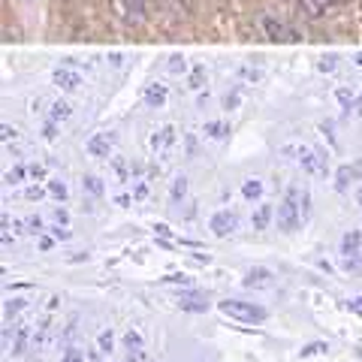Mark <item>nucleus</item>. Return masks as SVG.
Instances as JSON below:
<instances>
[{"instance_id":"22","label":"nucleus","mask_w":362,"mask_h":362,"mask_svg":"<svg viewBox=\"0 0 362 362\" xmlns=\"http://www.w3.org/2000/svg\"><path fill=\"white\" fill-rule=\"evenodd\" d=\"M25 308H28V299H9L4 305V317H6V320H13V317H18Z\"/></svg>"},{"instance_id":"39","label":"nucleus","mask_w":362,"mask_h":362,"mask_svg":"<svg viewBox=\"0 0 362 362\" xmlns=\"http://www.w3.org/2000/svg\"><path fill=\"white\" fill-rule=\"evenodd\" d=\"M52 221H54V223H64V226H66V223H70V214H66V209L54 206V209H52Z\"/></svg>"},{"instance_id":"31","label":"nucleus","mask_w":362,"mask_h":362,"mask_svg":"<svg viewBox=\"0 0 362 362\" xmlns=\"http://www.w3.org/2000/svg\"><path fill=\"white\" fill-rule=\"evenodd\" d=\"M25 226H28V233H33V235H42L45 233V223H42L40 214H30V218L25 221Z\"/></svg>"},{"instance_id":"7","label":"nucleus","mask_w":362,"mask_h":362,"mask_svg":"<svg viewBox=\"0 0 362 362\" xmlns=\"http://www.w3.org/2000/svg\"><path fill=\"white\" fill-rule=\"evenodd\" d=\"M242 284H245L247 290H266V287L275 284V275H272L266 266H254V269L245 272V281H242Z\"/></svg>"},{"instance_id":"26","label":"nucleus","mask_w":362,"mask_h":362,"mask_svg":"<svg viewBox=\"0 0 362 362\" xmlns=\"http://www.w3.org/2000/svg\"><path fill=\"white\" fill-rule=\"evenodd\" d=\"M45 190H49V194L54 197V199H66L70 197V190H66V185L61 178H49V185H45Z\"/></svg>"},{"instance_id":"41","label":"nucleus","mask_w":362,"mask_h":362,"mask_svg":"<svg viewBox=\"0 0 362 362\" xmlns=\"http://www.w3.org/2000/svg\"><path fill=\"white\" fill-rule=\"evenodd\" d=\"M145 197H148V185H145V181H139V185L133 187V199H136V202H142Z\"/></svg>"},{"instance_id":"16","label":"nucleus","mask_w":362,"mask_h":362,"mask_svg":"<svg viewBox=\"0 0 362 362\" xmlns=\"http://www.w3.org/2000/svg\"><path fill=\"white\" fill-rule=\"evenodd\" d=\"M226 133H230V127H226L223 121H206V127H202V136H206V139H214V142L226 139Z\"/></svg>"},{"instance_id":"19","label":"nucleus","mask_w":362,"mask_h":362,"mask_svg":"<svg viewBox=\"0 0 362 362\" xmlns=\"http://www.w3.org/2000/svg\"><path fill=\"white\" fill-rule=\"evenodd\" d=\"M73 115V106L70 103H64V100H58V103H52V109H49V121H66Z\"/></svg>"},{"instance_id":"9","label":"nucleus","mask_w":362,"mask_h":362,"mask_svg":"<svg viewBox=\"0 0 362 362\" xmlns=\"http://www.w3.org/2000/svg\"><path fill=\"white\" fill-rule=\"evenodd\" d=\"M178 305H181V311H190V314H202V311H209V302L202 293L197 290H185V293H178Z\"/></svg>"},{"instance_id":"20","label":"nucleus","mask_w":362,"mask_h":362,"mask_svg":"<svg viewBox=\"0 0 362 362\" xmlns=\"http://www.w3.org/2000/svg\"><path fill=\"white\" fill-rule=\"evenodd\" d=\"M187 197V178L185 175H178L175 181H173V187H169V199L173 202H181Z\"/></svg>"},{"instance_id":"21","label":"nucleus","mask_w":362,"mask_h":362,"mask_svg":"<svg viewBox=\"0 0 362 362\" xmlns=\"http://www.w3.org/2000/svg\"><path fill=\"white\" fill-rule=\"evenodd\" d=\"M82 190H88L90 197H103L106 187H103V181H100L97 175H85V178H82Z\"/></svg>"},{"instance_id":"36","label":"nucleus","mask_w":362,"mask_h":362,"mask_svg":"<svg viewBox=\"0 0 362 362\" xmlns=\"http://www.w3.org/2000/svg\"><path fill=\"white\" fill-rule=\"evenodd\" d=\"M239 103H242V90H233V94H226V97H223V109H226V112L239 109Z\"/></svg>"},{"instance_id":"12","label":"nucleus","mask_w":362,"mask_h":362,"mask_svg":"<svg viewBox=\"0 0 362 362\" xmlns=\"http://www.w3.org/2000/svg\"><path fill=\"white\" fill-rule=\"evenodd\" d=\"M28 341H33L30 323H16L13 326V356H21L28 350Z\"/></svg>"},{"instance_id":"45","label":"nucleus","mask_w":362,"mask_h":362,"mask_svg":"<svg viewBox=\"0 0 362 362\" xmlns=\"http://www.w3.org/2000/svg\"><path fill=\"white\" fill-rule=\"evenodd\" d=\"M154 230H157V235H160V239H166V242H169V239H173V230H169V226H166V223H157V226H154Z\"/></svg>"},{"instance_id":"3","label":"nucleus","mask_w":362,"mask_h":362,"mask_svg":"<svg viewBox=\"0 0 362 362\" xmlns=\"http://www.w3.org/2000/svg\"><path fill=\"white\" fill-rule=\"evenodd\" d=\"M218 308L233 317V320H242V323H263L266 320V308H259L254 302H242V299H223L218 302Z\"/></svg>"},{"instance_id":"33","label":"nucleus","mask_w":362,"mask_h":362,"mask_svg":"<svg viewBox=\"0 0 362 362\" xmlns=\"http://www.w3.org/2000/svg\"><path fill=\"white\" fill-rule=\"evenodd\" d=\"M163 284H181V287H190V278L185 275V272H169V275L163 278Z\"/></svg>"},{"instance_id":"44","label":"nucleus","mask_w":362,"mask_h":362,"mask_svg":"<svg viewBox=\"0 0 362 362\" xmlns=\"http://www.w3.org/2000/svg\"><path fill=\"white\" fill-rule=\"evenodd\" d=\"M30 178H33V181H42V178H45V166L30 163Z\"/></svg>"},{"instance_id":"30","label":"nucleus","mask_w":362,"mask_h":362,"mask_svg":"<svg viewBox=\"0 0 362 362\" xmlns=\"http://www.w3.org/2000/svg\"><path fill=\"white\" fill-rule=\"evenodd\" d=\"M124 347H127V350H142V335L136 329H127V332H124Z\"/></svg>"},{"instance_id":"23","label":"nucleus","mask_w":362,"mask_h":362,"mask_svg":"<svg viewBox=\"0 0 362 362\" xmlns=\"http://www.w3.org/2000/svg\"><path fill=\"white\" fill-rule=\"evenodd\" d=\"M97 347L109 356L112 350H115V332H112V329H103V332H100V335H97Z\"/></svg>"},{"instance_id":"47","label":"nucleus","mask_w":362,"mask_h":362,"mask_svg":"<svg viewBox=\"0 0 362 362\" xmlns=\"http://www.w3.org/2000/svg\"><path fill=\"white\" fill-rule=\"evenodd\" d=\"M239 76L247 78V82H259V73L257 70H247V66H245V70H239Z\"/></svg>"},{"instance_id":"29","label":"nucleus","mask_w":362,"mask_h":362,"mask_svg":"<svg viewBox=\"0 0 362 362\" xmlns=\"http://www.w3.org/2000/svg\"><path fill=\"white\" fill-rule=\"evenodd\" d=\"M187 82H190V85H187L190 90H199V88H202V82H206V66H199V64H197V66H194V73H190V78H187Z\"/></svg>"},{"instance_id":"13","label":"nucleus","mask_w":362,"mask_h":362,"mask_svg":"<svg viewBox=\"0 0 362 362\" xmlns=\"http://www.w3.org/2000/svg\"><path fill=\"white\" fill-rule=\"evenodd\" d=\"M166 97H169V90L160 82H151L148 88H145V106H148V109H163Z\"/></svg>"},{"instance_id":"32","label":"nucleus","mask_w":362,"mask_h":362,"mask_svg":"<svg viewBox=\"0 0 362 362\" xmlns=\"http://www.w3.org/2000/svg\"><path fill=\"white\" fill-rule=\"evenodd\" d=\"M61 362H85V350L82 347H66Z\"/></svg>"},{"instance_id":"51","label":"nucleus","mask_w":362,"mask_h":362,"mask_svg":"<svg viewBox=\"0 0 362 362\" xmlns=\"http://www.w3.org/2000/svg\"><path fill=\"white\" fill-rule=\"evenodd\" d=\"M356 66H362V52H356Z\"/></svg>"},{"instance_id":"5","label":"nucleus","mask_w":362,"mask_h":362,"mask_svg":"<svg viewBox=\"0 0 362 362\" xmlns=\"http://www.w3.org/2000/svg\"><path fill=\"white\" fill-rule=\"evenodd\" d=\"M235 226H239V218H235V211H230V209L214 211L211 221H209V230L218 235V239H226L230 233H235Z\"/></svg>"},{"instance_id":"4","label":"nucleus","mask_w":362,"mask_h":362,"mask_svg":"<svg viewBox=\"0 0 362 362\" xmlns=\"http://www.w3.org/2000/svg\"><path fill=\"white\" fill-rule=\"evenodd\" d=\"M359 257H362V233L350 230L341 239V269L356 272L359 269Z\"/></svg>"},{"instance_id":"28","label":"nucleus","mask_w":362,"mask_h":362,"mask_svg":"<svg viewBox=\"0 0 362 362\" xmlns=\"http://www.w3.org/2000/svg\"><path fill=\"white\" fill-rule=\"evenodd\" d=\"M25 175H30V166H13L6 173V185H21L25 181Z\"/></svg>"},{"instance_id":"6","label":"nucleus","mask_w":362,"mask_h":362,"mask_svg":"<svg viewBox=\"0 0 362 362\" xmlns=\"http://www.w3.org/2000/svg\"><path fill=\"white\" fill-rule=\"evenodd\" d=\"M85 148H88L90 157H97V160H106V157L112 154V148H115V133H94L85 142Z\"/></svg>"},{"instance_id":"48","label":"nucleus","mask_w":362,"mask_h":362,"mask_svg":"<svg viewBox=\"0 0 362 362\" xmlns=\"http://www.w3.org/2000/svg\"><path fill=\"white\" fill-rule=\"evenodd\" d=\"M42 194H45L42 187H28V190H25V197H28V199H40Z\"/></svg>"},{"instance_id":"43","label":"nucleus","mask_w":362,"mask_h":362,"mask_svg":"<svg viewBox=\"0 0 362 362\" xmlns=\"http://www.w3.org/2000/svg\"><path fill=\"white\" fill-rule=\"evenodd\" d=\"M42 136H45V139H54V136H58V121H49V124H45V130H42Z\"/></svg>"},{"instance_id":"1","label":"nucleus","mask_w":362,"mask_h":362,"mask_svg":"<svg viewBox=\"0 0 362 362\" xmlns=\"http://www.w3.org/2000/svg\"><path fill=\"white\" fill-rule=\"evenodd\" d=\"M281 151H284V154H296L293 160H296L308 175H317V178H326V175H329L326 157H323L320 151H314L311 145H284Z\"/></svg>"},{"instance_id":"35","label":"nucleus","mask_w":362,"mask_h":362,"mask_svg":"<svg viewBox=\"0 0 362 362\" xmlns=\"http://www.w3.org/2000/svg\"><path fill=\"white\" fill-rule=\"evenodd\" d=\"M169 73H187L185 54H173V58H169Z\"/></svg>"},{"instance_id":"10","label":"nucleus","mask_w":362,"mask_h":362,"mask_svg":"<svg viewBox=\"0 0 362 362\" xmlns=\"http://www.w3.org/2000/svg\"><path fill=\"white\" fill-rule=\"evenodd\" d=\"M52 82H54V88H61V90H78L82 76H78L76 70H70V66H58V70L52 73Z\"/></svg>"},{"instance_id":"15","label":"nucleus","mask_w":362,"mask_h":362,"mask_svg":"<svg viewBox=\"0 0 362 362\" xmlns=\"http://www.w3.org/2000/svg\"><path fill=\"white\" fill-rule=\"evenodd\" d=\"M266 33L272 40H281V42H290V40H296V33H293L287 25H275V21H266Z\"/></svg>"},{"instance_id":"34","label":"nucleus","mask_w":362,"mask_h":362,"mask_svg":"<svg viewBox=\"0 0 362 362\" xmlns=\"http://www.w3.org/2000/svg\"><path fill=\"white\" fill-rule=\"evenodd\" d=\"M335 100L344 106V112H350V106H354V94L347 88H335Z\"/></svg>"},{"instance_id":"37","label":"nucleus","mask_w":362,"mask_h":362,"mask_svg":"<svg viewBox=\"0 0 362 362\" xmlns=\"http://www.w3.org/2000/svg\"><path fill=\"white\" fill-rule=\"evenodd\" d=\"M335 54H323V58L320 61H317V70H320V73H332L335 70Z\"/></svg>"},{"instance_id":"14","label":"nucleus","mask_w":362,"mask_h":362,"mask_svg":"<svg viewBox=\"0 0 362 362\" xmlns=\"http://www.w3.org/2000/svg\"><path fill=\"white\" fill-rule=\"evenodd\" d=\"M272 214H275V209H272L269 202H259L257 211L251 214V226L254 230H266V226L272 223Z\"/></svg>"},{"instance_id":"18","label":"nucleus","mask_w":362,"mask_h":362,"mask_svg":"<svg viewBox=\"0 0 362 362\" xmlns=\"http://www.w3.org/2000/svg\"><path fill=\"white\" fill-rule=\"evenodd\" d=\"M49 338H52V320H49V317H45V320L37 326V332H33V347L42 350L45 344H49Z\"/></svg>"},{"instance_id":"42","label":"nucleus","mask_w":362,"mask_h":362,"mask_svg":"<svg viewBox=\"0 0 362 362\" xmlns=\"http://www.w3.org/2000/svg\"><path fill=\"white\" fill-rule=\"evenodd\" d=\"M54 242H58V239H54L52 233H49V235H45V233L40 235V247H42V251H52V247H54Z\"/></svg>"},{"instance_id":"27","label":"nucleus","mask_w":362,"mask_h":362,"mask_svg":"<svg viewBox=\"0 0 362 362\" xmlns=\"http://www.w3.org/2000/svg\"><path fill=\"white\" fill-rule=\"evenodd\" d=\"M326 350H329V347H326V341H311V344H305V347L299 350V356H302V359L320 356V354H326Z\"/></svg>"},{"instance_id":"17","label":"nucleus","mask_w":362,"mask_h":362,"mask_svg":"<svg viewBox=\"0 0 362 362\" xmlns=\"http://www.w3.org/2000/svg\"><path fill=\"white\" fill-rule=\"evenodd\" d=\"M242 197H245L247 202L259 199V197H263V181H259V178H245V181H242Z\"/></svg>"},{"instance_id":"24","label":"nucleus","mask_w":362,"mask_h":362,"mask_svg":"<svg viewBox=\"0 0 362 362\" xmlns=\"http://www.w3.org/2000/svg\"><path fill=\"white\" fill-rule=\"evenodd\" d=\"M112 169H115V175H118L121 185H127V181H130V166H127V160H124V157H112Z\"/></svg>"},{"instance_id":"8","label":"nucleus","mask_w":362,"mask_h":362,"mask_svg":"<svg viewBox=\"0 0 362 362\" xmlns=\"http://www.w3.org/2000/svg\"><path fill=\"white\" fill-rule=\"evenodd\" d=\"M338 4H341V0H296L299 13L305 18H320V16H326V9H332Z\"/></svg>"},{"instance_id":"50","label":"nucleus","mask_w":362,"mask_h":362,"mask_svg":"<svg viewBox=\"0 0 362 362\" xmlns=\"http://www.w3.org/2000/svg\"><path fill=\"white\" fill-rule=\"evenodd\" d=\"M356 202H359V206H362V187L356 190Z\"/></svg>"},{"instance_id":"46","label":"nucleus","mask_w":362,"mask_h":362,"mask_svg":"<svg viewBox=\"0 0 362 362\" xmlns=\"http://www.w3.org/2000/svg\"><path fill=\"white\" fill-rule=\"evenodd\" d=\"M9 139L16 142V139H18V130H16V127H9V124H4V142H9Z\"/></svg>"},{"instance_id":"38","label":"nucleus","mask_w":362,"mask_h":362,"mask_svg":"<svg viewBox=\"0 0 362 362\" xmlns=\"http://www.w3.org/2000/svg\"><path fill=\"white\" fill-rule=\"evenodd\" d=\"M49 233H52L58 242H66V239H70V230H66L64 223H52V226H49Z\"/></svg>"},{"instance_id":"40","label":"nucleus","mask_w":362,"mask_h":362,"mask_svg":"<svg viewBox=\"0 0 362 362\" xmlns=\"http://www.w3.org/2000/svg\"><path fill=\"white\" fill-rule=\"evenodd\" d=\"M127 16L130 18H139L142 16V0H127Z\"/></svg>"},{"instance_id":"11","label":"nucleus","mask_w":362,"mask_h":362,"mask_svg":"<svg viewBox=\"0 0 362 362\" xmlns=\"http://www.w3.org/2000/svg\"><path fill=\"white\" fill-rule=\"evenodd\" d=\"M148 145H151V151H169L175 145V127H173V124H166V127L154 130Z\"/></svg>"},{"instance_id":"25","label":"nucleus","mask_w":362,"mask_h":362,"mask_svg":"<svg viewBox=\"0 0 362 362\" xmlns=\"http://www.w3.org/2000/svg\"><path fill=\"white\" fill-rule=\"evenodd\" d=\"M356 173H359V166H354V169H350V166H341V169H338V181H335V187L344 194L347 185H350V178H354Z\"/></svg>"},{"instance_id":"49","label":"nucleus","mask_w":362,"mask_h":362,"mask_svg":"<svg viewBox=\"0 0 362 362\" xmlns=\"http://www.w3.org/2000/svg\"><path fill=\"white\" fill-rule=\"evenodd\" d=\"M115 202H118V206H121V209H127V206H130V202H136V199H133V197H127V194H121V197H115Z\"/></svg>"},{"instance_id":"2","label":"nucleus","mask_w":362,"mask_h":362,"mask_svg":"<svg viewBox=\"0 0 362 362\" xmlns=\"http://www.w3.org/2000/svg\"><path fill=\"white\" fill-rule=\"evenodd\" d=\"M302 221H305V211L299 206V190L290 187L284 202L278 206V230L281 233H296L302 226Z\"/></svg>"}]
</instances>
